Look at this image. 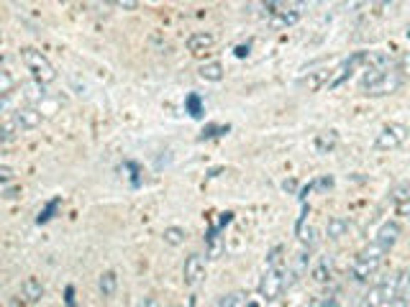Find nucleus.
<instances>
[{"label":"nucleus","instance_id":"nucleus-1","mask_svg":"<svg viewBox=\"0 0 410 307\" xmlns=\"http://www.w3.org/2000/svg\"><path fill=\"white\" fill-rule=\"evenodd\" d=\"M400 87H403V72L397 67H367L362 80H359V90L367 97L392 95Z\"/></svg>","mask_w":410,"mask_h":307},{"label":"nucleus","instance_id":"nucleus-2","mask_svg":"<svg viewBox=\"0 0 410 307\" xmlns=\"http://www.w3.org/2000/svg\"><path fill=\"white\" fill-rule=\"evenodd\" d=\"M384 254H387V251L372 241L369 246H364V249L354 256L352 266H349V276H352L354 281H367L372 274H377V269L382 266L384 262Z\"/></svg>","mask_w":410,"mask_h":307},{"label":"nucleus","instance_id":"nucleus-3","mask_svg":"<svg viewBox=\"0 0 410 307\" xmlns=\"http://www.w3.org/2000/svg\"><path fill=\"white\" fill-rule=\"evenodd\" d=\"M21 62H23V67L28 72H31V80L38 85H51L54 80H57V70H54V64L49 62V57H46L44 51L33 49V46H23L21 49Z\"/></svg>","mask_w":410,"mask_h":307},{"label":"nucleus","instance_id":"nucleus-4","mask_svg":"<svg viewBox=\"0 0 410 307\" xmlns=\"http://www.w3.org/2000/svg\"><path fill=\"white\" fill-rule=\"evenodd\" d=\"M264 18L272 28H288L295 26L303 16V6L298 3H264Z\"/></svg>","mask_w":410,"mask_h":307},{"label":"nucleus","instance_id":"nucleus-5","mask_svg":"<svg viewBox=\"0 0 410 307\" xmlns=\"http://www.w3.org/2000/svg\"><path fill=\"white\" fill-rule=\"evenodd\" d=\"M408 136H410L408 126H403V123H387V126H382L377 131V136L372 141V149L374 151H395V149H400L408 141Z\"/></svg>","mask_w":410,"mask_h":307},{"label":"nucleus","instance_id":"nucleus-6","mask_svg":"<svg viewBox=\"0 0 410 307\" xmlns=\"http://www.w3.org/2000/svg\"><path fill=\"white\" fill-rule=\"evenodd\" d=\"M288 279H285V266H275V269H267L259 281V297L267 302H275L277 297L282 294Z\"/></svg>","mask_w":410,"mask_h":307},{"label":"nucleus","instance_id":"nucleus-7","mask_svg":"<svg viewBox=\"0 0 410 307\" xmlns=\"http://www.w3.org/2000/svg\"><path fill=\"white\" fill-rule=\"evenodd\" d=\"M208 274V266H205L203 254H190L185 259V266H182V281L187 287H198L200 281Z\"/></svg>","mask_w":410,"mask_h":307},{"label":"nucleus","instance_id":"nucleus-8","mask_svg":"<svg viewBox=\"0 0 410 307\" xmlns=\"http://www.w3.org/2000/svg\"><path fill=\"white\" fill-rule=\"evenodd\" d=\"M13 123L19 126V131H33V128L41 126V121H44V115H41V110L33 108V105H19V108L13 110Z\"/></svg>","mask_w":410,"mask_h":307},{"label":"nucleus","instance_id":"nucleus-9","mask_svg":"<svg viewBox=\"0 0 410 307\" xmlns=\"http://www.w3.org/2000/svg\"><path fill=\"white\" fill-rule=\"evenodd\" d=\"M392 300H395V279L382 281L377 287H372L369 292H367L364 307H382V305H390Z\"/></svg>","mask_w":410,"mask_h":307},{"label":"nucleus","instance_id":"nucleus-10","mask_svg":"<svg viewBox=\"0 0 410 307\" xmlns=\"http://www.w3.org/2000/svg\"><path fill=\"white\" fill-rule=\"evenodd\" d=\"M400 233H403V225L397 223V220H384V223L379 225L377 236H374V243L382 246L384 251H390L392 246L400 241Z\"/></svg>","mask_w":410,"mask_h":307},{"label":"nucleus","instance_id":"nucleus-11","mask_svg":"<svg viewBox=\"0 0 410 307\" xmlns=\"http://www.w3.org/2000/svg\"><path fill=\"white\" fill-rule=\"evenodd\" d=\"M331 75H333V70L308 72V75H303L300 80H298V87L308 90V92H318V90L328 87V82H331Z\"/></svg>","mask_w":410,"mask_h":307},{"label":"nucleus","instance_id":"nucleus-12","mask_svg":"<svg viewBox=\"0 0 410 307\" xmlns=\"http://www.w3.org/2000/svg\"><path fill=\"white\" fill-rule=\"evenodd\" d=\"M216 33L213 31H195V33H190L187 36V41H185V46H187V51L190 54H203V51H211L213 46H216Z\"/></svg>","mask_w":410,"mask_h":307},{"label":"nucleus","instance_id":"nucleus-13","mask_svg":"<svg viewBox=\"0 0 410 307\" xmlns=\"http://www.w3.org/2000/svg\"><path fill=\"white\" fill-rule=\"evenodd\" d=\"M310 276H313L315 284H328L333 279V259L331 256H320L315 266L310 269Z\"/></svg>","mask_w":410,"mask_h":307},{"label":"nucleus","instance_id":"nucleus-14","mask_svg":"<svg viewBox=\"0 0 410 307\" xmlns=\"http://www.w3.org/2000/svg\"><path fill=\"white\" fill-rule=\"evenodd\" d=\"M392 205L397 215H410V182H403L392 190Z\"/></svg>","mask_w":410,"mask_h":307},{"label":"nucleus","instance_id":"nucleus-15","mask_svg":"<svg viewBox=\"0 0 410 307\" xmlns=\"http://www.w3.org/2000/svg\"><path fill=\"white\" fill-rule=\"evenodd\" d=\"M21 294H23L28 302H41V297H44V284H41V279H36V276H26L23 284H21Z\"/></svg>","mask_w":410,"mask_h":307},{"label":"nucleus","instance_id":"nucleus-16","mask_svg":"<svg viewBox=\"0 0 410 307\" xmlns=\"http://www.w3.org/2000/svg\"><path fill=\"white\" fill-rule=\"evenodd\" d=\"M349 228H352L349 217L333 215L331 220H328V225H326V236L331 238V241H339V238H344L346 233H349Z\"/></svg>","mask_w":410,"mask_h":307},{"label":"nucleus","instance_id":"nucleus-17","mask_svg":"<svg viewBox=\"0 0 410 307\" xmlns=\"http://www.w3.org/2000/svg\"><path fill=\"white\" fill-rule=\"evenodd\" d=\"M313 146H315V151H318V154H331L333 149L339 146V134H336L333 128H328V131H323V134L315 136Z\"/></svg>","mask_w":410,"mask_h":307},{"label":"nucleus","instance_id":"nucleus-18","mask_svg":"<svg viewBox=\"0 0 410 307\" xmlns=\"http://www.w3.org/2000/svg\"><path fill=\"white\" fill-rule=\"evenodd\" d=\"M198 75H200V80H205V82H221L226 70L221 62H205L198 67Z\"/></svg>","mask_w":410,"mask_h":307},{"label":"nucleus","instance_id":"nucleus-19","mask_svg":"<svg viewBox=\"0 0 410 307\" xmlns=\"http://www.w3.org/2000/svg\"><path fill=\"white\" fill-rule=\"evenodd\" d=\"M46 87L44 85H38V82H28V85H23V97H26V105H33L36 108L38 102H44L46 100Z\"/></svg>","mask_w":410,"mask_h":307},{"label":"nucleus","instance_id":"nucleus-20","mask_svg":"<svg viewBox=\"0 0 410 307\" xmlns=\"http://www.w3.org/2000/svg\"><path fill=\"white\" fill-rule=\"evenodd\" d=\"M98 287H100V294H102V297H113L115 289H118V274H115L113 269H108V271H102L100 279H98Z\"/></svg>","mask_w":410,"mask_h":307},{"label":"nucleus","instance_id":"nucleus-21","mask_svg":"<svg viewBox=\"0 0 410 307\" xmlns=\"http://www.w3.org/2000/svg\"><path fill=\"white\" fill-rule=\"evenodd\" d=\"M162 238H164L167 246H172V249H177V246H182V243L187 241V230L179 228V225H167L164 233H162Z\"/></svg>","mask_w":410,"mask_h":307},{"label":"nucleus","instance_id":"nucleus-22","mask_svg":"<svg viewBox=\"0 0 410 307\" xmlns=\"http://www.w3.org/2000/svg\"><path fill=\"white\" fill-rule=\"evenodd\" d=\"M395 300L410 305V271H403L400 276H395Z\"/></svg>","mask_w":410,"mask_h":307},{"label":"nucleus","instance_id":"nucleus-23","mask_svg":"<svg viewBox=\"0 0 410 307\" xmlns=\"http://www.w3.org/2000/svg\"><path fill=\"white\" fill-rule=\"evenodd\" d=\"M218 307H246V294L243 292H228L218 300Z\"/></svg>","mask_w":410,"mask_h":307},{"label":"nucleus","instance_id":"nucleus-24","mask_svg":"<svg viewBox=\"0 0 410 307\" xmlns=\"http://www.w3.org/2000/svg\"><path fill=\"white\" fill-rule=\"evenodd\" d=\"M221 251H224V241L218 236V228H213L211 233H208V256H211V259H218Z\"/></svg>","mask_w":410,"mask_h":307},{"label":"nucleus","instance_id":"nucleus-25","mask_svg":"<svg viewBox=\"0 0 410 307\" xmlns=\"http://www.w3.org/2000/svg\"><path fill=\"white\" fill-rule=\"evenodd\" d=\"M185 108H187V113L192 115V118H200L203 115V100H200V95H187V100H185Z\"/></svg>","mask_w":410,"mask_h":307},{"label":"nucleus","instance_id":"nucleus-26","mask_svg":"<svg viewBox=\"0 0 410 307\" xmlns=\"http://www.w3.org/2000/svg\"><path fill=\"white\" fill-rule=\"evenodd\" d=\"M16 87V80H13L11 72L0 70V97H8L11 95V90Z\"/></svg>","mask_w":410,"mask_h":307},{"label":"nucleus","instance_id":"nucleus-27","mask_svg":"<svg viewBox=\"0 0 410 307\" xmlns=\"http://www.w3.org/2000/svg\"><path fill=\"white\" fill-rule=\"evenodd\" d=\"M16 134H19V126L13 123V118H11V121H3V123H0V141L16 139Z\"/></svg>","mask_w":410,"mask_h":307},{"label":"nucleus","instance_id":"nucleus-28","mask_svg":"<svg viewBox=\"0 0 410 307\" xmlns=\"http://www.w3.org/2000/svg\"><path fill=\"white\" fill-rule=\"evenodd\" d=\"M282 254H285V246H275V249L267 254V269L282 266Z\"/></svg>","mask_w":410,"mask_h":307},{"label":"nucleus","instance_id":"nucleus-29","mask_svg":"<svg viewBox=\"0 0 410 307\" xmlns=\"http://www.w3.org/2000/svg\"><path fill=\"white\" fill-rule=\"evenodd\" d=\"M13 179H16V169L8 164H0V187L3 185H11Z\"/></svg>","mask_w":410,"mask_h":307},{"label":"nucleus","instance_id":"nucleus-30","mask_svg":"<svg viewBox=\"0 0 410 307\" xmlns=\"http://www.w3.org/2000/svg\"><path fill=\"white\" fill-rule=\"evenodd\" d=\"M308 307H336V302H333V297H315Z\"/></svg>","mask_w":410,"mask_h":307},{"label":"nucleus","instance_id":"nucleus-31","mask_svg":"<svg viewBox=\"0 0 410 307\" xmlns=\"http://www.w3.org/2000/svg\"><path fill=\"white\" fill-rule=\"evenodd\" d=\"M136 307H162V305H159V300H157L154 294H147V297H141Z\"/></svg>","mask_w":410,"mask_h":307},{"label":"nucleus","instance_id":"nucleus-32","mask_svg":"<svg viewBox=\"0 0 410 307\" xmlns=\"http://www.w3.org/2000/svg\"><path fill=\"white\" fill-rule=\"evenodd\" d=\"M113 6L123 8V11H136V8H139V3H136V0H115Z\"/></svg>","mask_w":410,"mask_h":307},{"label":"nucleus","instance_id":"nucleus-33","mask_svg":"<svg viewBox=\"0 0 410 307\" xmlns=\"http://www.w3.org/2000/svg\"><path fill=\"white\" fill-rule=\"evenodd\" d=\"M300 241H303V243H308V246H313V243H315V230H313V228H308V230H303V236H300Z\"/></svg>","mask_w":410,"mask_h":307},{"label":"nucleus","instance_id":"nucleus-34","mask_svg":"<svg viewBox=\"0 0 410 307\" xmlns=\"http://www.w3.org/2000/svg\"><path fill=\"white\" fill-rule=\"evenodd\" d=\"M249 49H251V44H241V46H236V57H249Z\"/></svg>","mask_w":410,"mask_h":307},{"label":"nucleus","instance_id":"nucleus-35","mask_svg":"<svg viewBox=\"0 0 410 307\" xmlns=\"http://www.w3.org/2000/svg\"><path fill=\"white\" fill-rule=\"evenodd\" d=\"M19 195H21V190H8L6 195H3V198H6V200H13V198H19Z\"/></svg>","mask_w":410,"mask_h":307},{"label":"nucleus","instance_id":"nucleus-36","mask_svg":"<svg viewBox=\"0 0 410 307\" xmlns=\"http://www.w3.org/2000/svg\"><path fill=\"white\" fill-rule=\"evenodd\" d=\"M172 307H179V305H172Z\"/></svg>","mask_w":410,"mask_h":307},{"label":"nucleus","instance_id":"nucleus-37","mask_svg":"<svg viewBox=\"0 0 410 307\" xmlns=\"http://www.w3.org/2000/svg\"><path fill=\"white\" fill-rule=\"evenodd\" d=\"M408 62H410V59H408Z\"/></svg>","mask_w":410,"mask_h":307}]
</instances>
